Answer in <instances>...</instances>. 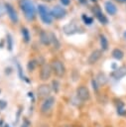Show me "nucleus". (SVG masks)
Listing matches in <instances>:
<instances>
[{
  "mask_svg": "<svg viewBox=\"0 0 126 127\" xmlns=\"http://www.w3.org/2000/svg\"><path fill=\"white\" fill-rule=\"evenodd\" d=\"M116 1L119 3H126V0H116Z\"/></svg>",
  "mask_w": 126,
  "mask_h": 127,
  "instance_id": "28",
  "label": "nucleus"
},
{
  "mask_svg": "<svg viewBox=\"0 0 126 127\" xmlns=\"http://www.w3.org/2000/svg\"><path fill=\"white\" fill-rule=\"evenodd\" d=\"M95 80H96V82H97L99 85H104V84L107 82V76H106L104 73L100 72V73L97 74Z\"/></svg>",
  "mask_w": 126,
  "mask_h": 127,
  "instance_id": "17",
  "label": "nucleus"
},
{
  "mask_svg": "<svg viewBox=\"0 0 126 127\" xmlns=\"http://www.w3.org/2000/svg\"><path fill=\"white\" fill-rule=\"evenodd\" d=\"M7 106V103L4 100H0V109H4Z\"/></svg>",
  "mask_w": 126,
  "mask_h": 127,
  "instance_id": "26",
  "label": "nucleus"
},
{
  "mask_svg": "<svg viewBox=\"0 0 126 127\" xmlns=\"http://www.w3.org/2000/svg\"><path fill=\"white\" fill-rule=\"evenodd\" d=\"M53 85H54V86H53V89H54L56 92H58V90H59V85H60L59 82H58L57 80H54V81H53Z\"/></svg>",
  "mask_w": 126,
  "mask_h": 127,
  "instance_id": "23",
  "label": "nucleus"
},
{
  "mask_svg": "<svg viewBox=\"0 0 126 127\" xmlns=\"http://www.w3.org/2000/svg\"><path fill=\"white\" fill-rule=\"evenodd\" d=\"M5 13H6V11H5V6L0 3V17H2Z\"/></svg>",
  "mask_w": 126,
  "mask_h": 127,
  "instance_id": "24",
  "label": "nucleus"
},
{
  "mask_svg": "<svg viewBox=\"0 0 126 127\" xmlns=\"http://www.w3.org/2000/svg\"><path fill=\"white\" fill-rule=\"evenodd\" d=\"M55 101H56V99H55V97H53V96H49L48 98H46V99L44 100L42 106H41V111H42L43 113H48V112H50V111L53 109L54 105H55Z\"/></svg>",
  "mask_w": 126,
  "mask_h": 127,
  "instance_id": "6",
  "label": "nucleus"
},
{
  "mask_svg": "<svg viewBox=\"0 0 126 127\" xmlns=\"http://www.w3.org/2000/svg\"><path fill=\"white\" fill-rule=\"evenodd\" d=\"M51 91H52V87L49 84H41L37 89L39 98H48L51 94Z\"/></svg>",
  "mask_w": 126,
  "mask_h": 127,
  "instance_id": "7",
  "label": "nucleus"
},
{
  "mask_svg": "<svg viewBox=\"0 0 126 127\" xmlns=\"http://www.w3.org/2000/svg\"><path fill=\"white\" fill-rule=\"evenodd\" d=\"M102 56V51L101 50H94L90 53V55L88 56V59H87V63L89 64H94L95 63L98 62V60L101 58Z\"/></svg>",
  "mask_w": 126,
  "mask_h": 127,
  "instance_id": "11",
  "label": "nucleus"
},
{
  "mask_svg": "<svg viewBox=\"0 0 126 127\" xmlns=\"http://www.w3.org/2000/svg\"><path fill=\"white\" fill-rule=\"evenodd\" d=\"M60 1L63 6H68L70 4V0H60Z\"/></svg>",
  "mask_w": 126,
  "mask_h": 127,
  "instance_id": "25",
  "label": "nucleus"
},
{
  "mask_svg": "<svg viewBox=\"0 0 126 127\" xmlns=\"http://www.w3.org/2000/svg\"><path fill=\"white\" fill-rule=\"evenodd\" d=\"M52 72H53V70H52L51 64H42L41 69H40V78L42 80H48L51 77Z\"/></svg>",
  "mask_w": 126,
  "mask_h": 127,
  "instance_id": "5",
  "label": "nucleus"
},
{
  "mask_svg": "<svg viewBox=\"0 0 126 127\" xmlns=\"http://www.w3.org/2000/svg\"><path fill=\"white\" fill-rule=\"evenodd\" d=\"M126 75V66H120L119 68H117L116 70H114V72L112 73V76L116 79H119L123 76Z\"/></svg>",
  "mask_w": 126,
  "mask_h": 127,
  "instance_id": "15",
  "label": "nucleus"
},
{
  "mask_svg": "<svg viewBox=\"0 0 126 127\" xmlns=\"http://www.w3.org/2000/svg\"><path fill=\"white\" fill-rule=\"evenodd\" d=\"M82 20H83L84 24H86V25H91L93 23V19L91 17H88V16L84 15V14L82 15Z\"/></svg>",
  "mask_w": 126,
  "mask_h": 127,
  "instance_id": "22",
  "label": "nucleus"
},
{
  "mask_svg": "<svg viewBox=\"0 0 126 127\" xmlns=\"http://www.w3.org/2000/svg\"><path fill=\"white\" fill-rule=\"evenodd\" d=\"M4 6H5L6 14L8 15L9 19H10L13 23H17V22H18V15H17V12H16V10L14 9V7H13L10 3H5Z\"/></svg>",
  "mask_w": 126,
  "mask_h": 127,
  "instance_id": "8",
  "label": "nucleus"
},
{
  "mask_svg": "<svg viewBox=\"0 0 126 127\" xmlns=\"http://www.w3.org/2000/svg\"><path fill=\"white\" fill-rule=\"evenodd\" d=\"M92 12L94 13V16L97 18V20H98L101 24H107V23H108V19H107V18H106V16L102 13L101 9H100L98 6L93 7Z\"/></svg>",
  "mask_w": 126,
  "mask_h": 127,
  "instance_id": "12",
  "label": "nucleus"
},
{
  "mask_svg": "<svg viewBox=\"0 0 126 127\" xmlns=\"http://www.w3.org/2000/svg\"><path fill=\"white\" fill-rule=\"evenodd\" d=\"M6 41H7V48H8V50L9 51H12V48H13V39H12V36L10 34H7Z\"/></svg>",
  "mask_w": 126,
  "mask_h": 127,
  "instance_id": "20",
  "label": "nucleus"
},
{
  "mask_svg": "<svg viewBox=\"0 0 126 127\" xmlns=\"http://www.w3.org/2000/svg\"><path fill=\"white\" fill-rule=\"evenodd\" d=\"M76 96H77V98L80 99L81 101H86V100H88L89 97H90V93H89L88 88H87L86 86H83V85L77 87V89H76Z\"/></svg>",
  "mask_w": 126,
  "mask_h": 127,
  "instance_id": "9",
  "label": "nucleus"
},
{
  "mask_svg": "<svg viewBox=\"0 0 126 127\" xmlns=\"http://www.w3.org/2000/svg\"><path fill=\"white\" fill-rule=\"evenodd\" d=\"M20 7L28 21H33L36 17V8L31 0H20Z\"/></svg>",
  "mask_w": 126,
  "mask_h": 127,
  "instance_id": "1",
  "label": "nucleus"
},
{
  "mask_svg": "<svg viewBox=\"0 0 126 127\" xmlns=\"http://www.w3.org/2000/svg\"><path fill=\"white\" fill-rule=\"evenodd\" d=\"M124 38H125V39H126V31H125V32H124Z\"/></svg>",
  "mask_w": 126,
  "mask_h": 127,
  "instance_id": "31",
  "label": "nucleus"
},
{
  "mask_svg": "<svg viewBox=\"0 0 126 127\" xmlns=\"http://www.w3.org/2000/svg\"><path fill=\"white\" fill-rule=\"evenodd\" d=\"M78 30H79V27L75 23H68L63 27V33L67 36H71L73 34H76L78 32Z\"/></svg>",
  "mask_w": 126,
  "mask_h": 127,
  "instance_id": "10",
  "label": "nucleus"
},
{
  "mask_svg": "<svg viewBox=\"0 0 126 127\" xmlns=\"http://www.w3.org/2000/svg\"><path fill=\"white\" fill-rule=\"evenodd\" d=\"M78 1H79L81 4H86V3H87V0H78Z\"/></svg>",
  "mask_w": 126,
  "mask_h": 127,
  "instance_id": "27",
  "label": "nucleus"
},
{
  "mask_svg": "<svg viewBox=\"0 0 126 127\" xmlns=\"http://www.w3.org/2000/svg\"><path fill=\"white\" fill-rule=\"evenodd\" d=\"M38 12H39V16H40V18L44 24H47V25L52 24L53 16L51 14V11H49V9L47 8V6H45L44 4H39L38 5Z\"/></svg>",
  "mask_w": 126,
  "mask_h": 127,
  "instance_id": "2",
  "label": "nucleus"
},
{
  "mask_svg": "<svg viewBox=\"0 0 126 127\" xmlns=\"http://www.w3.org/2000/svg\"><path fill=\"white\" fill-rule=\"evenodd\" d=\"M51 67H52L53 72L59 77H62L65 72V67L60 60H57V59L53 60L51 63Z\"/></svg>",
  "mask_w": 126,
  "mask_h": 127,
  "instance_id": "3",
  "label": "nucleus"
},
{
  "mask_svg": "<svg viewBox=\"0 0 126 127\" xmlns=\"http://www.w3.org/2000/svg\"><path fill=\"white\" fill-rule=\"evenodd\" d=\"M36 66H37V62H36L35 60L29 61V63H28V65H27V67H28V70H30V71H33V70L36 68Z\"/></svg>",
  "mask_w": 126,
  "mask_h": 127,
  "instance_id": "21",
  "label": "nucleus"
},
{
  "mask_svg": "<svg viewBox=\"0 0 126 127\" xmlns=\"http://www.w3.org/2000/svg\"><path fill=\"white\" fill-rule=\"evenodd\" d=\"M62 127H77V126H69V125H66V126H62Z\"/></svg>",
  "mask_w": 126,
  "mask_h": 127,
  "instance_id": "29",
  "label": "nucleus"
},
{
  "mask_svg": "<svg viewBox=\"0 0 126 127\" xmlns=\"http://www.w3.org/2000/svg\"><path fill=\"white\" fill-rule=\"evenodd\" d=\"M112 57H113L114 59L120 61V60H122V59L124 58V53H123L122 50L116 48V49H114V50L112 51Z\"/></svg>",
  "mask_w": 126,
  "mask_h": 127,
  "instance_id": "16",
  "label": "nucleus"
},
{
  "mask_svg": "<svg viewBox=\"0 0 126 127\" xmlns=\"http://www.w3.org/2000/svg\"><path fill=\"white\" fill-rule=\"evenodd\" d=\"M40 41L43 45L45 46H49L51 43H52V37H51V34H49L47 31L43 30L41 31L40 33Z\"/></svg>",
  "mask_w": 126,
  "mask_h": 127,
  "instance_id": "13",
  "label": "nucleus"
},
{
  "mask_svg": "<svg viewBox=\"0 0 126 127\" xmlns=\"http://www.w3.org/2000/svg\"><path fill=\"white\" fill-rule=\"evenodd\" d=\"M104 9L107 12V14H109L111 16L112 15H115L117 13V7H116V5L113 2H111V1H106L104 3Z\"/></svg>",
  "mask_w": 126,
  "mask_h": 127,
  "instance_id": "14",
  "label": "nucleus"
},
{
  "mask_svg": "<svg viewBox=\"0 0 126 127\" xmlns=\"http://www.w3.org/2000/svg\"><path fill=\"white\" fill-rule=\"evenodd\" d=\"M100 46L102 51H106L108 49V40L104 35H100Z\"/></svg>",
  "mask_w": 126,
  "mask_h": 127,
  "instance_id": "19",
  "label": "nucleus"
},
{
  "mask_svg": "<svg viewBox=\"0 0 126 127\" xmlns=\"http://www.w3.org/2000/svg\"><path fill=\"white\" fill-rule=\"evenodd\" d=\"M21 34H22L23 40H24L26 43H29V42H30V39H31L29 30H28L26 27H22V28H21Z\"/></svg>",
  "mask_w": 126,
  "mask_h": 127,
  "instance_id": "18",
  "label": "nucleus"
},
{
  "mask_svg": "<svg viewBox=\"0 0 126 127\" xmlns=\"http://www.w3.org/2000/svg\"><path fill=\"white\" fill-rule=\"evenodd\" d=\"M51 14H52L53 18H55V19H63L66 16L67 12H66L65 8H63L60 5H55L51 10Z\"/></svg>",
  "mask_w": 126,
  "mask_h": 127,
  "instance_id": "4",
  "label": "nucleus"
},
{
  "mask_svg": "<svg viewBox=\"0 0 126 127\" xmlns=\"http://www.w3.org/2000/svg\"><path fill=\"white\" fill-rule=\"evenodd\" d=\"M39 127H49L48 125H41V126H39Z\"/></svg>",
  "mask_w": 126,
  "mask_h": 127,
  "instance_id": "30",
  "label": "nucleus"
},
{
  "mask_svg": "<svg viewBox=\"0 0 126 127\" xmlns=\"http://www.w3.org/2000/svg\"><path fill=\"white\" fill-rule=\"evenodd\" d=\"M90 1H92V2H96L97 0H90Z\"/></svg>",
  "mask_w": 126,
  "mask_h": 127,
  "instance_id": "32",
  "label": "nucleus"
}]
</instances>
